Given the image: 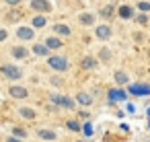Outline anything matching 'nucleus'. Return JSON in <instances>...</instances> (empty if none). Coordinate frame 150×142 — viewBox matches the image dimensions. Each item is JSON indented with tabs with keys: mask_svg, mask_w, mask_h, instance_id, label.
<instances>
[{
	"mask_svg": "<svg viewBox=\"0 0 150 142\" xmlns=\"http://www.w3.org/2000/svg\"><path fill=\"white\" fill-rule=\"evenodd\" d=\"M31 9L37 11V13H50V11H52V4L47 2V0H33V2H31Z\"/></svg>",
	"mask_w": 150,
	"mask_h": 142,
	"instance_id": "20e7f679",
	"label": "nucleus"
},
{
	"mask_svg": "<svg viewBox=\"0 0 150 142\" xmlns=\"http://www.w3.org/2000/svg\"><path fill=\"white\" fill-rule=\"evenodd\" d=\"M101 58H103V60H109V52H107V50H101Z\"/></svg>",
	"mask_w": 150,
	"mask_h": 142,
	"instance_id": "bb28decb",
	"label": "nucleus"
},
{
	"mask_svg": "<svg viewBox=\"0 0 150 142\" xmlns=\"http://www.w3.org/2000/svg\"><path fill=\"white\" fill-rule=\"evenodd\" d=\"M45 25V17H35L33 19V27H43Z\"/></svg>",
	"mask_w": 150,
	"mask_h": 142,
	"instance_id": "412c9836",
	"label": "nucleus"
},
{
	"mask_svg": "<svg viewBox=\"0 0 150 142\" xmlns=\"http://www.w3.org/2000/svg\"><path fill=\"white\" fill-rule=\"evenodd\" d=\"M115 80H117L119 84H125V82H127V74H125V72H117V74H115Z\"/></svg>",
	"mask_w": 150,
	"mask_h": 142,
	"instance_id": "6ab92c4d",
	"label": "nucleus"
},
{
	"mask_svg": "<svg viewBox=\"0 0 150 142\" xmlns=\"http://www.w3.org/2000/svg\"><path fill=\"white\" fill-rule=\"evenodd\" d=\"M19 113H21L23 117H27V119H33V117L37 115V113H35L33 109H29V107H21V111H19Z\"/></svg>",
	"mask_w": 150,
	"mask_h": 142,
	"instance_id": "ddd939ff",
	"label": "nucleus"
},
{
	"mask_svg": "<svg viewBox=\"0 0 150 142\" xmlns=\"http://www.w3.org/2000/svg\"><path fill=\"white\" fill-rule=\"evenodd\" d=\"M37 134H39L43 140H54V138H56V134H54V132H50V130H39Z\"/></svg>",
	"mask_w": 150,
	"mask_h": 142,
	"instance_id": "dca6fc26",
	"label": "nucleus"
},
{
	"mask_svg": "<svg viewBox=\"0 0 150 142\" xmlns=\"http://www.w3.org/2000/svg\"><path fill=\"white\" fill-rule=\"evenodd\" d=\"M45 48H47V50H58V48H62V41H60L58 37H47Z\"/></svg>",
	"mask_w": 150,
	"mask_h": 142,
	"instance_id": "6e6552de",
	"label": "nucleus"
},
{
	"mask_svg": "<svg viewBox=\"0 0 150 142\" xmlns=\"http://www.w3.org/2000/svg\"><path fill=\"white\" fill-rule=\"evenodd\" d=\"M148 115H150V107H148Z\"/></svg>",
	"mask_w": 150,
	"mask_h": 142,
	"instance_id": "2f4dec72",
	"label": "nucleus"
},
{
	"mask_svg": "<svg viewBox=\"0 0 150 142\" xmlns=\"http://www.w3.org/2000/svg\"><path fill=\"white\" fill-rule=\"evenodd\" d=\"M11 95L17 97V99H25L27 97V89H23V87H11Z\"/></svg>",
	"mask_w": 150,
	"mask_h": 142,
	"instance_id": "0eeeda50",
	"label": "nucleus"
},
{
	"mask_svg": "<svg viewBox=\"0 0 150 142\" xmlns=\"http://www.w3.org/2000/svg\"><path fill=\"white\" fill-rule=\"evenodd\" d=\"M2 39H6V31H4V29H0V41H2Z\"/></svg>",
	"mask_w": 150,
	"mask_h": 142,
	"instance_id": "c85d7f7f",
	"label": "nucleus"
},
{
	"mask_svg": "<svg viewBox=\"0 0 150 142\" xmlns=\"http://www.w3.org/2000/svg\"><path fill=\"white\" fill-rule=\"evenodd\" d=\"M13 132H15V136H19V138H25V136H27V134H25V130H21V128H15Z\"/></svg>",
	"mask_w": 150,
	"mask_h": 142,
	"instance_id": "393cba45",
	"label": "nucleus"
},
{
	"mask_svg": "<svg viewBox=\"0 0 150 142\" xmlns=\"http://www.w3.org/2000/svg\"><path fill=\"white\" fill-rule=\"evenodd\" d=\"M138 21H140V23H142V25H144V23H146V21H148V17H146V15H140V17H138Z\"/></svg>",
	"mask_w": 150,
	"mask_h": 142,
	"instance_id": "cd10ccee",
	"label": "nucleus"
},
{
	"mask_svg": "<svg viewBox=\"0 0 150 142\" xmlns=\"http://www.w3.org/2000/svg\"><path fill=\"white\" fill-rule=\"evenodd\" d=\"M97 35H99L101 39H107V37L111 35V29H109L107 25H101V27H97Z\"/></svg>",
	"mask_w": 150,
	"mask_h": 142,
	"instance_id": "1a4fd4ad",
	"label": "nucleus"
},
{
	"mask_svg": "<svg viewBox=\"0 0 150 142\" xmlns=\"http://www.w3.org/2000/svg\"><path fill=\"white\" fill-rule=\"evenodd\" d=\"M95 66H97V60H95V58H84V60H82V68H84V70H91V68H95Z\"/></svg>",
	"mask_w": 150,
	"mask_h": 142,
	"instance_id": "f8f14e48",
	"label": "nucleus"
},
{
	"mask_svg": "<svg viewBox=\"0 0 150 142\" xmlns=\"http://www.w3.org/2000/svg\"><path fill=\"white\" fill-rule=\"evenodd\" d=\"M140 11H150V2H140Z\"/></svg>",
	"mask_w": 150,
	"mask_h": 142,
	"instance_id": "a878e982",
	"label": "nucleus"
},
{
	"mask_svg": "<svg viewBox=\"0 0 150 142\" xmlns=\"http://www.w3.org/2000/svg\"><path fill=\"white\" fill-rule=\"evenodd\" d=\"M107 97H109L111 103H117V101H125V99H127L125 91H121V89H111V91L107 93Z\"/></svg>",
	"mask_w": 150,
	"mask_h": 142,
	"instance_id": "7ed1b4c3",
	"label": "nucleus"
},
{
	"mask_svg": "<svg viewBox=\"0 0 150 142\" xmlns=\"http://www.w3.org/2000/svg\"><path fill=\"white\" fill-rule=\"evenodd\" d=\"M129 93L132 95H150V84H129Z\"/></svg>",
	"mask_w": 150,
	"mask_h": 142,
	"instance_id": "39448f33",
	"label": "nucleus"
},
{
	"mask_svg": "<svg viewBox=\"0 0 150 142\" xmlns=\"http://www.w3.org/2000/svg\"><path fill=\"white\" fill-rule=\"evenodd\" d=\"M127 111H129V113H134V111H136V105H132V103H129V105H127Z\"/></svg>",
	"mask_w": 150,
	"mask_h": 142,
	"instance_id": "c756f323",
	"label": "nucleus"
},
{
	"mask_svg": "<svg viewBox=\"0 0 150 142\" xmlns=\"http://www.w3.org/2000/svg\"><path fill=\"white\" fill-rule=\"evenodd\" d=\"M76 99H78V103H80V105H91V103H93L91 95H86V93H78V97H76Z\"/></svg>",
	"mask_w": 150,
	"mask_h": 142,
	"instance_id": "9b49d317",
	"label": "nucleus"
},
{
	"mask_svg": "<svg viewBox=\"0 0 150 142\" xmlns=\"http://www.w3.org/2000/svg\"><path fill=\"white\" fill-rule=\"evenodd\" d=\"M17 35L23 37V39H31V37H33V31H31L29 27H21V29L17 31Z\"/></svg>",
	"mask_w": 150,
	"mask_h": 142,
	"instance_id": "9d476101",
	"label": "nucleus"
},
{
	"mask_svg": "<svg viewBox=\"0 0 150 142\" xmlns=\"http://www.w3.org/2000/svg\"><path fill=\"white\" fill-rule=\"evenodd\" d=\"M82 134H84V136H93V126H91V124H84V126H82Z\"/></svg>",
	"mask_w": 150,
	"mask_h": 142,
	"instance_id": "4be33fe9",
	"label": "nucleus"
},
{
	"mask_svg": "<svg viewBox=\"0 0 150 142\" xmlns=\"http://www.w3.org/2000/svg\"><path fill=\"white\" fill-rule=\"evenodd\" d=\"M50 66H52L54 70H58V72H64V70L68 68V62H66V58H62V56H52V58H50Z\"/></svg>",
	"mask_w": 150,
	"mask_h": 142,
	"instance_id": "f03ea898",
	"label": "nucleus"
},
{
	"mask_svg": "<svg viewBox=\"0 0 150 142\" xmlns=\"http://www.w3.org/2000/svg\"><path fill=\"white\" fill-rule=\"evenodd\" d=\"M33 52H35L37 56H47V48H45V45H35Z\"/></svg>",
	"mask_w": 150,
	"mask_h": 142,
	"instance_id": "a211bd4d",
	"label": "nucleus"
},
{
	"mask_svg": "<svg viewBox=\"0 0 150 142\" xmlns=\"http://www.w3.org/2000/svg\"><path fill=\"white\" fill-rule=\"evenodd\" d=\"M80 21H82L84 25H91V23L95 21V17H93V15H88V13H84V15L80 17Z\"/></svg>",
	"mask_w": 150,
	"mask_h": 142,
	"instance_id": "aec40b11",
	"label": "nucleus"
},
{
	"mask_svg": "<svg viewBox=\"0 0 150 142\" xmlns=\"http://www.w3.org/2000/svg\"><path fill=\"white\" fill-rule=\"evenodd\" d=\"M6 2H8L11 6H15V4H19V2H21V0H6Z\"/></svg>",
	"mask_w": 150,
	"mask_h": 142,
	"instance_id": "7c9ffc66",
	"label": "nucleus"
},
{
	"mask_svg": "<svg viewBox=\"0 0 150 142\" xmlns=\"http://www.w3.org/2000/svg\"><path fill=\"white\" fill-rule=\"evenodd\" d=\"M54 103H58V105H62V107H74V101L72 99H68V97H62V95H56L54 97Z\"/></svg>",
	"mask_w": 150,
	"mask_h": 142,
	"instance_id": "423d86ee",
	"label": "nucleus"
},
{
	"mask_svg": "<svg viewBox=\"0 0 150 142\" xmlns=\"http://www.w3.org/2000/svg\"><path fill=\"white\" fill-rule=\"evenodd\" d=\"M101 15H103V17H111V15H113V6H105V9H101Z\"/></svg>",
	"mask_w": 150,
	"mask_h": 142,
	"instance_id": "5701e85b",
	"label": "nucleus"
},
{
	"mask_svg": "<svg viewBox=\"0 0 150 142\" xmlns=\"http://www.w3.org/2000/svg\"><path fill=\"white\" fill-rule=\"evenodd\" d=\"M54 33H60V35H70V29L66 25H56L54 27Z\"/></svg>",
	"mask_w": 150,
	"mask_h": 142,
	"instance_id": "2eb2a0df",
	"label": "nucleus"
},
{
	"mask_svg": "<svg viewBox=\"0 0 150 142\" xmlns=\"http://www.w3.org/2000/svg\"><path fill=\"white\" fill-rule=\"evenodd\" d=\"M0 72H2L6 78H11V80H17V78H21V68H17V66H11V64H4L2 68H0Z\"/></svg>",
	"mask_w": 150,
	"mask_h": 142,
	"instance_id": "f257e3e1",
	"label": "nucleus"
},
{
	"mask_svg": "<svg viewBox=\"0 0 150 142\" xmlns=\"http://www.w3.org/2000/svg\"><path fill=\"white\" fill-rule=\"evenodd\" d=\"M13 56L15 58H25L27 56V50L25 48H13Z\"/></svg>",
	"mask_w": 150,
	"mask_h": 142,
	"instance_id": "f3484780",
	"label": "nucleus"
},
{
	"mask_svg": "<svg viewBox=\"0 0 150 142\" xmlns=\"http://www.w3.org/2000/svg\"><path fill=\"white\" fill-rule=\"evenodd\" d=\"M68 130H72V132H78V130H80L78 121H68Z\"/></svg>",
	"mask_w": 150,
	"mask_h": 142,
	"instance_id": "b1692460",
	"label": "nucleus"
},
{
	"mask_svg": "<svg viewBox=\"0 0 150 142\" xmlns=\"http://www.w3.org/2000/svg\"><path fill=\"white\" fill-rule=\"evenodd\" d=\"M119 17L121 19H129L132 17V9L129 6H119Z\"/></svg>",
	"mask_w": 150,
	"mask_h": 142,
	"instance_id": "4468645a",
	"label": "nucleus"
}]
</instances>
